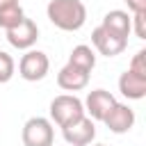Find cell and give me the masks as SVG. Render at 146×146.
<instances>
[{"instance_id": "cell-7", "label": "cell", "mask_w": 146, "mask_h": 146, "mask_svg": "<svg viewBox=\"0 0 146 146\" xmlns=\"http://www.w3.org/2000/svg\"><path fill=\"white\" fill-rule=\"evenodd\" d=\"M91 43H94V48H96L100 55H105V57H116V55H121V52L125 50L128 39L116 36L114 32L105 30L103 25H98V27L91 32Z\"/></svg>"}, {"instance_id": "cell-19", "label": "cell", "mask_w": 146, "mask_h": 146, "mask_svg": "<svg viewBox=\"0 0 146 146\" xmlns=\"http://www.w3.org/2000/svg\"><path fill=\"white\" fill-rule=\"evenodd\" d=\"M94 146H107V144H94Z\"/></svg>"}, {"instance_id": "cell-1", "label": "cell", "mask_w": 146, "mask_h": 146, "mask_svg": "<svg viewBox=\"0 0 146 146\" xmlns=\"http://www.w3.org/2000/svg\"><path fill=\"white\" fill-rule=\"evenodd\" d=\"M46 14L48 21L64 32H75L87 23V7L82 0H50Z\"/></svg>"}, {"instance_id": "cell-8", "label": "cell", "mask_w": 146, "mask_h": 146, "mask_svg": "<svg viewBox=\"0 0 146 146\" xmlns=\"http://www.w3.org/2000/svg\"><path fill=\"white\" fill-rule=\"evenodd\" d=\"M103 123L107 125L110 132H114V135H125V132L132 130V125H135V110L128 107V105H123V103H114V105L110 107V112L105 114Z\"/></svg>"}, {"instance_id": "cell-10", "label": "cell", "mask_w": 146, "mask_h": 146, "mask_svg": "<svg viewBox=\"0 0 146 146\" xmlns=\"http://www.w3.org/2000/svg\"><path fill=\"white\" fill-rule=\"evenodd\" d=\"M57 84L64 91H80V89H84L89 84V71H84V68H80V66H75V64L68 62L66 66L59 68Z\"/></svg>"}, {"instance_id": "cell-11", "label": "cell", "mask_w": 146, "mask_h": 146, "mask_svg": "<svg viewBox=\"0 0 146 146\" xmlns=\"http://www.w3.org/2000/svg\"><path fill=\"white\" fill-rule=\"evenodd\" d=\"M119 91L128 100H141L146 96V78L132 73V71H125L119 78Z\"/></svg>"}, {"instance_id": "cell-14", "label": "cell", "mask_w": 146, "mask_h": 146, "mask_svg": "<svg viewBox=\"0 0 146 146\" xmlns=\"http://www.w3.org/2000/svg\"><path fill=\"white\" fill-rule=\"evenodd\" d=\"M68 62L91 73V68L96 66V52H94V48H91V46H87V43H80V46H75V48L71 50V57H68Z\"/></svg>"}, {"instance_id": "cell-16", "label": "cell", "mask_w": 146, "mask_h": 146, "mask_svg": "<svg viewBox=\"0 0 146 146\" xmlns=\"http://www.w3.org/2000/svg\"><path fill=\"white\" fill-rule=\"evenodd\" d=\"M130 32H135L137 39H146V11H137L135 16H130Z\"/></svg>"}, {"instance_id": "cell-13", "label": "cell", "mask_w": 146, "mask_h": 146, "mask_svg": "<svg viewBox=\"0 0 146 146\" xmlns=\"http://www.w3.org/2000/svg\"><path fill=\"white\" fill-rule=\"evenodd\" d=\"M25 18L21 0H0V27L9 30Z\"/></svg>"}, {"instance_id": "cell-18", "label": "cell", "mask_w": 146, "mask_h": 146, "mask_svg": "<svg viewBox=\"0 0 146 146\" xmlns=\"http://www.w3.org/2000/svg\"><path fill=\"white\" fill-rule=\"evenodd\" d=\"M125 5H128V9H130L132 14L146 11V0H125Z\"/></svg>"}, {"instance_id": "cell-5", "label": "cell", "mask_w": 146, "mask_h": 146, "mask_svg": "<svg viewBox=\"0 0 146 146\" xmlns=\"http://www.w3.org/2000/svg\"><path fill=\"white\" fill-rule=\"evenodd\" d=\"M62 135H64V141L68 146H89L96 139V123H94V119H89L84 114L78 121L64 125L62 128Z\"/></svg>"}, {"instance_id": "cell-3", "label": "cell", "mask_w": 146, "mask_h": 146, "mask_svg": "<svg viewBox=\"0 0 146 146\" xmlns=\"http://www.w3.org/2000/svg\"><path fill=\"white\" fill-rule=\"evenodd\" d=\"M23 146H52L55 141V128L52 121L46 116H32L25 121L21 132Z\"/></svg>"}, {"instance_id": "cell-6", "label": "cell", "mask_w": 146, "mask_h": 146, "mask_svg": "<svg viewBox=\"0 0 146 146\" xmlns=\"http://www.w3.org/2000/svg\"><path fill=\"white\" fill-rule=\"evenodd\" d=\"M7 32V41L14 46V48H18V50H30L34 43H36V39H39V27H36V23L32 21V18H23L18 25H14V27H9V30H5Z\"/></svg>"}, {"instance_id": "cell-15", "label": "cell", "mask_w": 146, "mask_h": 146, "mask_svg": "<svg viewBox=\"0 0 146 146\" xmlns=\"http://www.w3.org/2000/svg\"><path fill=\"white\" fill-rule=\"evenodd\" d=\"M14 71H16V62H14V57H11L9 52L0 50V84L9 82V80L14 78Z\"/></svg>"}, {"instance_id": "cell-12", "label": "cell", "mask_w": 146, "mask_h": 146, "mask_svg": "<svg viewBox=\"0 0 146 146\" xmlns=\"http://www.w3.org/2000/svg\"><path fill=\"white\" fill-rule=\"evenodd\" d=\"M105 30H110V32H114L116 36H123V39H128V34H130V30H132V25H130V14L128 11H123V9H112V11H107L105 16H103V23H100Z\"/></svg>"}, {"instance_id": "cell-4", "label": "cell", "mask_w": 146, "mask_h": 146, "mask_svg": "<svg viewBox=\"0 0 146 146\" xmlns=\"http://www.w3.org/2000/svg\"><path fill=\"white\" fill-rule=\"evenodd\" d=\"M48 68H50L48 55L41 52V50H32V48H30V50L21 57V62H18V75H21L23 80H27V82H39V80H43V78L48 75Z\"/></svg>"}, {"instance_id": "cell-2", "label": "cell", "mask_w": 146, "mask_h": 146, "mask_svg": "<svg viewBox=\"0 0 146 146\" xmlns=\"http://www.w3.org/2000/svg\"><path fill=\"white\" fill-rule=\"evenodd\" d=\"M80 116H84V105H82V100L78 96H73V94H59V96H55L50 100V119L59 128L78 121Z\"/></svg>"}, {"instance_id": "cell-9", "label": "cell", "mask_w": 146, "mask_h": 146, "mask_svg": "<svg viewBox=\"0 0 146 146\" xmlns=\"http://www.w3.org/2000/svg\"><path fill=\"white\" fill-rule=\"evenodd\" d=\"M116 103V98L110 94V91H105V89H94V91H89L87 94V98H84V114H89V119H94V121H103L105 119V114L110 112V107Z\"/></svg>"}, {"instance_id": "cell-17", "label": "cell", "mask_w": 146, "mask_h": 146, "mask_svg": "<svg viewBox=\"0 0 146 146\" xmlns=\"http://www.w3.org/2000/svg\"><path fill=\"white\" fill-rule=\"evenodd\" d=\"M128 71H132V73H137V75H144V78H146V50H137V52L132 55Z\"/></svg>"}]
</instances>
